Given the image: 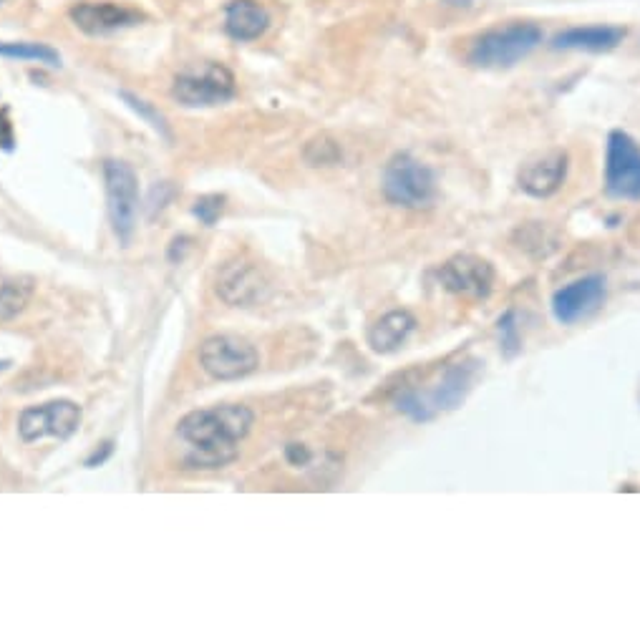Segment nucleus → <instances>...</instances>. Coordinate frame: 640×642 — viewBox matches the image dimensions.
I'll list each match as a JSON object with an SVG mask.
<instances>
[{"label":"nucleus","instance_id":"nucleus-1","mask_svg":"<svg viewBox=\"0 0 640 642\" xmlns=\"http://www.w3.org/2000/svg\"><path fill=\"white\" fill-rule=\"evenodd\" d=\"M252 423H255V413L235 403L187 413L177 426V439L189 446L184 466L222 469L232 464L240 451V441L252 431Z\"/></svg>","mask_w":640,"mask_h":642},{"label":"nucleus","instance_id":"nucleus-2","mask_svg":"<svg viewBox=\"0 0 640 642\" xmlns=\"http://www.w3.org/2000/svg\"><path fill=\"white\" fill-rule=\"evenodd\" d=\"M482 376V361L464 358V361L446 366L444 373L431 386H404L394 393L391 403L401 416L414 423H429L441 413L457 411Z\"/></svg>","mask_w":640,"mask_h":642},{"label":"nucleus","instance_id":"nucleus-3","mask_svg":"<svg viewBox=\"0 0 640 642\" xmlns=\"http://www.w3.org/2000/svg\"><path fill=\"white\" fill-rule=\"evenodd\" d=\"M542 43L540 26L527 21L489 28L469 46V63L477 68H509L530 56Z\"/></svg>","mask_w":640,"mask_h":642},{"label":"nucleus","instance_id":"nucleus-4","mask_svg":"<svg viewBox=\"0 0 640 642\" xmlns=\"http://www.w3.org/2000/svg\"><path fill=\"white\" fill-rule=\"evenodd\" d=\"M381 192L386 202L401 209H429L439 197L434 172L406 152L389 159L381 177Z\"/></svg>","mask_w":640,"mask_h":642},{"label":"nucleus","instance_id":"nucleus-5","mask_svg":"<svg viewBox=\"0 0 640 642\" xmlns=\"http://www.w3.org/2000/svg\"><path fill=\"white\" fill-rule=\"evenodd\" d=\"M104 182H106V209H109V222L114 227V235L121 242H129L137 227L139 212V182L134 169L119 159H106L104 162Z\"/></svg>","mask_w":640,"mask_h":642},{"label":"nucleus","instance_id":"nucleus-6","mask_svg":"<svg viewBox=\"0 0 640 642\" xmlns=\"http://www.w3.org/2000/svg\"><path fill=\"white\" fill-rule=\"evenodd\" d=\"M172 96L189 109L227 104L235 96V76L222 63H205L202 68L182 71L174 79Z\"/></svg>","mask_w":640,"mask_h":642},{"label":"nucleus","instance_id":"nucleus-7","mask_svg":"<svg viewBox=\"0 0 640 642\" xmlns=\"http://www.w3.org/2000/svg\"><path fill=\"white\" fill-rule=\"evenodd\" d=\"M605 192L623 202H640V147L625 131H610L608 136Z\"/></svg>","mask_w":640,"mask_h":642},{"label":"nucleus","instance_id":"nucleus-8","mask_svg":"<svg viewBox=\"0 0 640 642\" xmlns=\"http://www.w3.org/2000/svg\"><path fill=\"white\" fill-rule=\"evenodd\" d=\"M255 345L237 335H215L200 348V366L215 381H240L258 368Z\"/></svg>","mask_w":640,"mask_h":642},{"label":"nucleus","instance_id":"nucleus-9","mask_svg":"<svg viewBox=\"0 0 640 642\" xmlns=\"http://www.w3.org/2000/svg\"><path fill=\"white\" fill-rule=\"evenodd\" d=\"M608 300V280L605 275H585L567 282L555 290L550 300L552 318L560 325H575L598 313Z\"/></svg>","mask_w":640,"mask_h":642},{"label":"nucleus","instance_id":"nucleus-10","mask_svg":"<svg viewBox=\"0 0 640 642\" xmlns=\"http://www.w3.org/2000/svg\"><path fill=\"white\" fill-rule=\"evenodd\" d=\"M81 423V408L74 401L58 398L38 408H26L18 418V434L26 444L43 439V436H56V439H69L76 434Z\"/></svg>","mask_w":640,"mask_h":642},{"label":"nucleus","instance_id":"nucleus-11","mask_svg":"<svg viewBox=\"0 0 640 642\" xmlns=\"http://www.w3.org/2000/svg\"><path fill=\"white\" fill-rule=\"evenodd\" d=\"M492 262L479 255H454L439 267V282L449 293L462 295V298H487L494 288Z\"/></svg>","mask_w":640,"mask_h":642},{"label":"nucleus","instance_id":"nucleus-12","mask_svg":"<svg viewBox=\"0 0 640 642\" xmlns=\"http://www.w3.org/2000/svg\"><path fill=\"white\" fill-rule=\"evenodd\" d=\"M567 177V154L555 149V152L537 154L522 164L517 174V184L525 194L535 199H547L560 192Z\"/></svg>","mask_w":640,"mask_h":642},{"label":"nucleus","instance_id":"nucleus-13","mask_svg":"<svg viewBox=\"0 0 640 642\" xmlns=\"http://www.w3.org/2000/svg\"><path fill=\"white\" fill-rule=\"evenodd\" d=\"M265 288H268V282H265L263 272L245 260L227 262L217 275V295L235 308H247V305L258 303Z\"/></svg>","mask_w":640,"mask_h":642},{"label":"nucleus","instance_id":"nucleus-14","mask_svg":"<svg viewBox=\"0 0 640 642\" xmlns=\"http://www.w3.org/2000/svg\"><path fill=\"white\" fill-rule=\"evenodd\" d=\"M142 13L116 3H79L71 8V21L86 36H106V33L132 28L142 21Z\"/></svg>","mask_w":640,"mask_h":642},{"label":"nucleus","instance_id":"nucleus-15","mask_svg":"<svg viewBox=\"0 0 640 642\" xmlns=\"http://www.w3.org/2000/svg\"><path fill=\"white\" fill-rule=\"evenodd\" d=\"M270 28V13L258 0H230L225 8V31L232 41H258Z\"/></svg>","mask_w":640,"mask_h":642},{"label":"nucleus","instance_id":"nucleus-16","mask_svg":"<svg viewBox=\"0 0 640 642\" xmlns=\"http://www.w3.org/2000/svg\"><path fill=\"white\" fill-rule=\"evenodd\" d=\"M414 330L416 318L409 310H391V313L381 315V318L368 328L366 338L373 353L389 355L396 353V350L414 335Z\"/></svg>","mask_w":640,"mask_h":642},{"label":"nucleus","instance_id":"nucleus-17","mask_svg":"<svg viewBox=\"0 0 640 642\" xmlns=\"http://www.w3.org/2000/svg\"><path fill=\"white\" fill-rule=\"evenodd\" d=\"M625 28L620 26H580L567 28L560 36H555L552 46L565 48V51H613L618 43H623Z\"/></svg>","mask_w":640,"mask_h":642},{"label":"nucleus","instance_id":"nucleus-18","mask_svg":"<svg viewBox=\"0 0 640 642\" xmlns=\"http://www.w3.org/2000/svg\"><path fill=\"white\" fill-rule=\"evenodd\" d=\"M33 295L31 277L0 275V320H13L23 313Z\"/></svg>","mask_w":640,"mask_h":642},{"label":"nucleus","instance_id":"nucleus-19","mask_svg":"<svg viewBox=\"0 0 640 642\" xmlns=\"http://www.w3.org/2000/svg\"><path fill=\"white\" fill-rule=\"evenodd\" d=\"M0 56L16 58V61L46 63V66H58V63H61V56H58L51 46H43V43H28V41L0 43Z\"/></svg>","mask_w":640,"mask_h":642},{"label":"nucleus","instance_id":"nucleus-20","mask_svg":"<svg viewBox=\"0 0 640 642\" xmlns=\"http://www.w3.org/2000/svg\"><path fill=\"white\" fill-rule=\"evenodd\" d=\"M499 348L504 358H517L522 353V333H520V315L515 308L504 310L497 320Z\"/></svg>","mask_w":640,"mask_h":642},{"label":"nucleus","instance_id":"nucleus-21","mask_svg":"<svg viewBox=\"0 0 640 642\" xmlns=\"http://www.w3.org/2000/svg\"><path fill=\"white\" fill-rule=\"evenodd\" d=\"M303 157L310 167H333V164L341 162V147L331 136H315L305 144Z\"/></svg>","mask_w":640,"mask_h":642},{"label":"nucleus","instance_id":"nucleus-22","mask_svg":"<svg viewBox=\"0 0 640 642\" xmlns=\"http://www.w3.org/2000/svg\"><path fill=\"white\" fill-rule=\"evenodd\" d=\"M121 99L126 101V104H129V109H134L137 111L139 116H142L144 121H147L149 126H152L154 131H159V134L162 136H167L169 139V131H167V121H164V116L159 114L157 109H152V106L147 104V101H142V99H137V96L134 94H126V91H121Z\"/></svg>","mask_w":640,"mask_h":642},{"label":"nucleus","instance_id":"nucleus-23","mask_svg":"<svg viewBox=\"0 0 640 642\" xmlns=\"http://www.w3.org/2000/svg\"><path fill=\"white\" fill-rule=\"evenodd\" d=\"M222 209H225V197L222 194H205L195 202V217L202 222V225L212 227L217 220H220Z\"/></svg>","mask_w":640,"mask_h":642},{"label":"nucleus","instance_id":"nucleus-24","mask_svg":"<svg viewBox=\"0 0 640 642\" xmlns=\"http://www.w3.org/2000/svg\"><path fill=\"white\" fill-rule=\"evenodd\" d=\"M174 189L172 184L162 182V184H154L152 192H149V214H157V209H164L169 204V199H172Z\"/></svg>","mask_w":640,"mask_h":642},{"label":"nucleus","instance_id":"nucleus-25","mask_svg":"<svg viewBox=\"0 0 640 642\" xmlns=\"http://www.w3.org/2000/svg\"><path fill=\"white\" fill-rule=\"evenodd\" d=\"M285 459L293 466H305L310 461V451L303 444H290L285 446Z\"/></svg>","mask_w":640,"mask_h":642},{"label":"nucleus","instance_id":"nucleus-26","mask_svg":"<svg viewBox=\"0 0 640 642\" xmlns=\"http://www.w3.org/2000/svg\"><path fill=\"white\" fill-rule=\"evenodd\" d=\"M0 147L11 149L13 147V126L8 121V111L0 109Z\"/></svg>","mask_w":640,"mask_h":642},{"label":"nucleus","instance_id":"nucleus-27","mask_svg":"<svg viewBox=\"0 0 640 642\" xmlns=\"http://www.w3.org/2000/svg\"><path fill=\"white\" fill-rule=\"evenodd\" d=\"M111 451H114V444L111 441H106V444H101V451H96L94 456H91L89 461H86V466H96V464H104L106 459L111 456Z\"/></svg>","mask_w":640,"mask_h":642},{"label":"nucleus","instance_id":"nucleus-28","mask_svg":"<svg viewBox=\"0 0 640 642\" xmlns=\"http://www.w3.org/2000/svg\"><path fill=\"white\" fill-rule=\"evenodd\" d=\"M187 247H189L187 237H177V240L172 242V247H169V260L174 262V257H177V252H179V260H182V255H184V250H187Z\"/></svg>","mask_w":640,"mask_h":642},{"label":"nucleus","instance_id":"nucleus-29","mask_svg":"<svg viewBox=\"0 0 640 642\" xmlns=\"http://www.w3.org/2000/svg\"><path fill=\"white\" fill-rule=\"evenodd\" d=\"M0 3H3V0H0Z\"/></svg>","mask_w":640,"mask_h":642}]
</instances>
